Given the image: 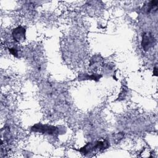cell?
<instances>
[{
	"label": "cell",
	"instance_id": "277c9868",
	"mask_svg": "<svg viewBox=\"0 0 158 158\" xmlns=\"http://www.w3.org/2000/svg\"><path fill=\"white\" fill-rule=\"evenodd\" d=\"M12 36L14 40L18 42L22 40H25V30L22 27H19L13 30Z\"/></svg>",
	"mask_w": 158,
	"mask_h": 158
},
{
	"label": "cell",
	"instance_id": "3957f363",
	"mask_svg": "<svg viewBox=\"0 0 158 158\" xmlns=\"http://www.w3.org/2000/svg\"><path fill=\"white\" fill-rule=\"evenodd\" d=\"M155 44V38L151 33H144L143 35L141 45L144 51H148Z\"/></svg>",
	"mask_w": 158,
	"mask_h": 158
},
{
	"label": "cell",
	"instance_id": "6da1fadb",
	"mask_svg": "<svg viewBox=\"0 0 158 158\" xmlns=\"http://www.w3.org/2000/svg\"><path fill=\"white\" fill-rule=\"evenodd\" d=\"M109 147V142L106 139L103 141H98L93 143H88L78 151L83 154L91 153L96 150H104Z\"/></svg>",
	"mask_w": 158,
	"mask_h": 158
},
{
	"label": "cell",
	"instance_id": "5b68a950",
	"mask_svg": "<svg viewBox=\"0 0 158 158\" xmlns=\"http://www.w3.org/2000/svg\"><path fill=\"white\" fill-rule=\"evenodd\" d=\"M9 52H10L12 54H13L14 56H17L18 52H17V50L15 48H9Z\"/></svg>",
	"mask_w": 158,
	"mask_h": 158
},
{
	"label": "cell",
	"instance_id": "7a4b0ae2",
	"mask_svg": "<svg viewBox=\"0 0 158 158\" xmlns=\"http://www.w3.org/2000/svg\"><path fill=\"white\" fill-rule=\"evenodd\" d=\"M31 130L35 132H40L44 134L56 136L59 134L58 128L54 126L38 123L33 125Z\"/></svg>",
	"mask_w": 158,
	"mask_h": 158
},
{
	"label": "cell",
	"instance_id": "8992f818",
	"mask_svg": "<svg viewBox=\"0 0 158 158\" xmlns=\"http://www.w3.org/2000/svg\"><path fill=\"white\" fill-rule=\"evenodd\" d=\"M154 74H155V75H157V68H156V67L154 68Z\"/></svg>",
	"mask_w": 158,
	"mask_h": 158
}]
</instances>
